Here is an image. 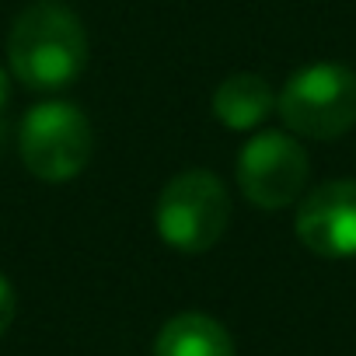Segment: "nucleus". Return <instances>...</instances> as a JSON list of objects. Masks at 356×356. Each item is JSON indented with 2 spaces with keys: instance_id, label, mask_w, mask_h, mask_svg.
I'll return each instance as SVG.
<instances>
[{
  "instance_id": "8",
  "label": "nucleus",
  "mask_w": 356,
  "mask_h": 356,
  "mask_svg": "<svg viewBox=\"0 0 356 356\" xmlns=\"http://www.w3.org/2000/svg\"><path fill=\"white\" fill-rule=\"evenodd\" d=\"M276 108V95L262 74H231L213 91V115L227 129H255Z\"/></svg>"
},
{
  "instance_id": "5",
  "label": "nucleus",
  "mask_w": 356,
  "mask_h": 356,
  "mask_svg": "<svg viewBox=\"0 0 356 356\" xmlns=\"http://www.w3.org/2000/svg\"><path fill=\"white\" fill-rule=\"evenodd\" d=\"M311 161L293 133L266 129L252 136L238 154V189L259 210H283L300 203L307 189Z\"/></svg>"
},
{
  "instance_id": "2",
  "label": "nucleus",
  "mask_w": 356,
  "mask_h": 356,
  "mask_svg": "<svg viewBox=\"0 0 356 356\" xmlns=\"http://www.w3.org/2000/svg\"><path fill=\"white\" fill-rule=\"evenodd\" d=\"M227 220H231L227 186L207 168L178 171L161 189L154 207L157 238L182 255L210 252L224 238Z\"/></svg>"
},
{
  "instance_id": "6",
  "label": "nucleus",
  "mask_w": 356,
  "mask_h": 356,
  "mask_svg": "<svg viewBox=\"0 0 356 356\" xmlns=\"http://www.w3.org/2000/svg\"><path fill=\"white\" fill-rule=\"evenodd\" d=\"M297 241L318 259H356V182L335 178L297 203Z\"/></svg>"
},
{
  "instance_id": "9",
  "label": "nucleus",
  "mask_w": 356,
  "mask_h": 356,
  "mask_svg": "<svg viewBox=\"0 0 356 356\" xmlns=\"http://www.w3.org/2000/svg\"><path fill=\"white\" fill-rule=\"evenodd\" d=\"M15 311H18V297H15V286L11 280L0 273V335H4L15 321Z\"/></svg>"
},
{
  "instance_id": "3",
  "label": "nucleus",
  "mask_w": 356,
  "mask_h": 356,
  "mask_svg": "<svg viewBox=\"0 0 356 356\" xmlns=\"http://www.w3.org/2000/svg\"><path fill=\"white\" fill-rule=\"evenodd\" d=\"M276 112L293 136H342L356 126V70L328 60L300 67L276 95Z\"/></svg>"
},
{
  "instance_id": "1",
  "label": "nucleus",
  "mask_w": 356,
  "mask_h": 356,
  "mask_svg": "<svg viewBox=\"0 0 356 356\" xmlns=\"http://www.w3.org/2000/svg\"><path fill=\"white\" fill-rule=\"evenodd\" d=\"M8 63L29 91H67L88 67V32L67 4L35 0L11 25Z\"/></svg>"
},
{
  "instance_id": "4",
  "label": "nucleus",
  "mask_w": 356,
  "mask_h": 356,
  "mask_svg": "<svg viewBox=\"0 0 356 356\" xmlns=\"http://www.w3.org/2000/svg\"><path fill=\"white\" fill-rule=\"evenodd\" d=\"M95 147V129L91 119L74 105V102H42L35 105L18 136V150L25 168L42 178V182H70L77 178Z\"/></svg>"
},
{
  "instance_id": "7",
  "label": "nucleus",
  "mask_w": 356,
  "mask_h": 356,
  "mask_svg": "<svg viewBox=\"0 0 356 356\" xmlns=\"http://www.w3.org/2000/svg\"><path fill=\"white\" fill-rule=\"evenodd\" d=\"M154 356H234V342L217 318L203 311H182L157 332Z\"/></svg>"
},
{
  "instance_id": "10",
  "label": "nucleus",
  "mask_w": 356,
  "mask_h": 356,
  "mask_svg": "<svg viewBox=\"0 0 356 356\" xmlns=\"http://www.w3.org/2000/svg\"><path fill=\"white\" fill-rule=\"evenodd\" d=\"M8 102H11V77H8L4 67H0V112L8 108Z\"/></svg>"
}]
</instances>
